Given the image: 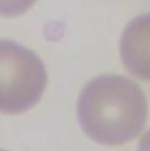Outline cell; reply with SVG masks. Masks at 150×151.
<instances>
[{"label":"cell","mask_w":150,"mask_h":151,"mask_svg":"<svg viewBox=\"0 0 150 151\" xmlns=\"http://www.w3.org/2000/svg\"><path fill=\"white\" fill-rule=\"evenodd\" d=\"M47 84L41 59L32 50L0 40V111L19 114L40 100Z\"/></svg>","instance_id":"obj_2"},{"label":"cell","mask_w":150,"mask_h":151,"mask_svg":"<svg viewBox=\"0 0 150 151\" xmlns=\"http://www.w3.org/2000/svg\"><path fill=\"white\" fill-rule=\"evenodd\" d=\"M138 151H150V130L147 131L138 143Z\"/></svg>","instance_id":"obj_4"},{"label":"cell","mask_w":150,"mask_h":151,"mask_svg":"<svg viewBox=\"0 0 150 151\" xmlns=\"http://www.w3.org/2000/svg\"><path fill=\"white\" fill-rule=\"evenodd\" d=\"M120 54L131 75L150 81V13L136 17L124 28Z\"/></svg>","instance_id":"obj_3"},{"label":"cell","mask_w":150,"mask_h":151,"mask_svg":"<svg viewBox=\"0 0 150 151\" xmlns=\"http://www.w3.org/2000/svg\"><path fill=\"white\" fill-rule=\"evenodd\" d=\"M148 103L134 81L100 75L88 82L77 101V118L95 142L116 145L135 138L144 128Z\"/></svg>","instance_id":"obj_1"}]
</instances>
